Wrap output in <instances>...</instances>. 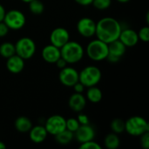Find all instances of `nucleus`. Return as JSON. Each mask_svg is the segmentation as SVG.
I'll return each instance as SVG.
<instances>
[{"label": "nucleus", "instance_id": "nucleus-1", "mask_svg": "<svg viewBox=\"0 0 149 149\" xmlns=\"http://www.w3.org/2000/svg\"><path fill=\"white\" fill-rule=\"evenodd\" d=\"M121 30V24L117 19L111 17H106L96 23L95 35L98 39L109 44L119 39Z\"/></svg>", "mask_w": 149, "mask_h": 149}, {"label": "nucleus", "instance_id": "nucleus-2", "mask_svg": "<svg viewBox=\"0 0 149 149\" xmlns=\"http://www.w3.org/2000/svg\"><path fill=\"white\" fill-rule=\"evenodd\" d=\"M60 49V56L67 64H75L84 57L83 46L76 41H68Z\"/></svg>", "mask_w": 149, "mask_h": 149}, {"label": "nucleus", "instance_id": "nucleus-3", "mask_svg": "<svg viewBox=\"0 0 149 149\" xmlns=\"http://www.w3.org/2000/svg\"><path fill=\"white\" fill-rule=\"evenodd\" d=\"M86 54L88 58L93 61H102L106 59L108 55V45L107 43L96 38L87 45Z\"/></svg>", "mask_w": 149, "mask_h": 149}, {"label": "nucleus", "instance_id": "nucleus-4", "mask_svg": "<svg viewBox=\"0 0 149 149\" xmlns=\"http://www.w3.org/2000/svg\"><path fill=\"white\" fill-rule=\"evenodd\" d=\"M102 77L101 71L99 67L89 65L85 67L79 72V81L85 86V87L93 86L99 84Z\"/></svg>", "mask_w": 149, "mask_h": 149}, {"label": "nucleus", "instance_id": "nucleus-5", "mask_svg": "<svg viewBox=\"0 0 149 149\" xmlns=\"http://www.w3.org/2000/svg\"><path fill=\"white\" fill-rule=\"evenodd\" d=\"M125 131L132 136H141L149 131L148 121L141 116L130 117L125 121Z\"/></svg>", "mask_w": 149, "mask_h": 149}, {"label": "nucleus", "instance_id": "nucleus-6", "mask_svg": "<svg viewBox=\"0 0 149 149\" xmlns=\"http://www.w3.org/2000/svg\"><path fill=\"white\" fill-rule=\"evenodd\" d=\"M15 45L16 54L21 57L23 59H30L32 58L36 52L35 42L28 37H23L19 38Z\"/></svg>", "mask_w": 149, "mask_h": 149}, {"label": "nucleus", "instance_id": "nucleus-7", "mask_svg": "<svg viewBox=\"0 0 149 149\" xmlns=\"http://www.w3.org/2000/svg\"><path fill=\"white\" fill-rule=\"evenodd\" d=\"M3 22L10 30H20L26 22L24 14L18 10H10L5 13Z\"/></svg>", "mask_w": 149, "mask_h": 149}, {"label": "nucleus", "instance_id": "nucleus-8", "mask_svg": "<svg viewBox=\"0 0 149 149\" xmlns=\"http://www.w3.org/2000/svg\"><path fill=\"white\" fill-rule=\"evenodd\" d=\"M45 127L49 134L55 136L65 129V119L58 114L52 115L46 120Z\"/></svg>", "mask_w": 149, "mask_h": 149}, {"label": "nucleus", "instance_id": "nucleus-9", "mask_svg": "<svg viewBox=\"0 0 149 149\" xmlns=\"http://www.w3.org/2000/svg\"><path fill=\"white\" fill-rule=\"evenodd\" d=\"M108 45V55L106 59L111 63H117L120 60L126 52L127 47L120 39H116L109 44Z\"/></svg>", "mask_w": 149, "mask_h": 149}, {"label": "nucleus", "instance_id": "nucleus-10", "mask_svg": "<svg viewBox=\"0 0 149 149\" xmlns=\"http://www.w3.org/2000/svg\"><path fill=\"white\" fill-rule=\"evenodd\" d=\"M59 81L65 86H73L79 81V72L70 66H65L60 70L58 74Z\"/></svg>", "mask_w": 149, "mask_h": 149}, {"label": "nucleus", "instance_id": "nucleus-11", "mask_svg": "<svg viewBox=\"0 0 149 149\" xmlns=\"http://www.w3.org/2000/svg\"><path fill=\"white\" fill-rule=\"evenodd\" d=\"M96 22L87 17L80 18L77 23V31L84 38H91L95 35Z\"/></svg>", "mask_w": 149, "mask_h": 149}, {"label": "nucleus", "instance_id": "nucleus-12", "mask_svg": "<svg viewBox=\"0 0 149 149\" xmlns=\"http://www.w3.org/2000/svg\"><path fill=\"white\" fill-rule=\"evenodd\" d=\"M70 39V34L65 28L63 27H57L55 28L50 35V41L51 44L61 48L65 43H67Z\"/></svg>", "mask_w": 149, "mask_h": 149}, {"label": "nucleus", "instance_id": "nucleus-13", "mask_svg": "<svg viewBox=\"0 0 149 149\" xmlns=\"http://www.w3.org/2000/svg\"><path fill=\"white\" fill-rule=\"evenodd\" d=\"M74 137L79 143L92 141L95 137V131L90 124L80 125L79 128L74 132Z\"/></svg>", "mask_w": 149, "mask_h": 149}, {"label": "nucleus", "instance_id": "nucleus-14", "mask_svg": "<svg viewBox=\"0 0 149 149\" xmlns=\"http://www.w3.org/2000/svg\"><path fill=\"white\" fill-rule=\"evenodd\" d=\"M119 39L123 43V45L127 47H134L139 42V37L138 33L130 28L122 29L119 37Z\"/></svg>", "mask_w": 149, "mask_h": 149}, {"label": "nucleus", "instance_id": "nucleus-15", "mask_svg": "<svg viewBox=\"0 0 149 149\" xmlns=\"http://www.w3.org/2000/svg\"><path fill=\"white\" fill-rule=\"evenodd\" d=\"M41 56L43 59L50 64H55L56 61L61 57L60 49L53 45H48L45 46L41 52Z\"/></svg>", "mask_w": 149, "mask_h": 149}, {"label": "nucleus", "instance_id": "nucleus-16", "mask_svg": "<svg viewBox=\"0 0 149 149\" xmlns=\"http://www.w3.org/2000/svg\"><path fill=\"white\" fill-rule=\"evenodd\" d=\"M6 68L10 72L13 74L20 73L24 68V59H23L18 55L14 54L7 58Z\"/></svg>", "mask_w": 149, "mask_h": 149}, {"label": "nucleus", "instance_id": "nucleus-17", "mask_svg": "<svg viewBox=\"0 0 149 149\" xmlns=\"http://www.w3.org/2000/svg\"><path fill=\"white\" fill-rule=\"evenodd\" d=\"M68 105L72 111L76 113H79L82 110H84V108L86 107V99L82 93H75L70 96L68 100Z\"/></svg>", "mask_w": 149, "mask_h": 149}, {"label": "nucleus", "instance_id": "nucleus-18", "mask_svg": "<svg viewBox=\"0 0 149 149\" xmlns=\"http://www.w3.org/2000/svg\"><path fill=\"white\" fill-rule=\"evenodd\" d=\"M30 139L34 143H42L48 135V133L45 126H35L31 128L29 131Z\"/></svg>", "mask_w": 149, "mask_h": 149}, {"label": "nucleus", "instance_id": "nucleus-19", "mask_svg": "<svg viewBox=\"0 0 149 149\" xmlns=\"http://www.w3.org/2000/svg\"><path fill=\"white\" fill-rule=\"evenodd\" d=\"M14 127L16 130L20 133H27L32 127V123L29 118L25 116H20L14 121Z\"/></svg>", "mask_w": 149, "mask_h": 149}, {"label": "nucleus", "instance_id": "nucleus-20", "mask_svg": "<svg viewBox=\"0 0 149 149\" xmlns=\"http://www.w3.org/2000/svg\"><path fill=\"white\" fill-rule=\"evenodd\" d=\"M87 92H86V98L87 100L92 102V103H99L101 101L102 97H103V93L102 91L97 87L96 86H90L87 87Z\"/></svg>", "mask_w": 149, "mask_h": 149}, {"label": "nucleus", "instance_id": "nucleus-21", "mask_svg": "<svg viewBox=\"0 0 149 149\" xmlns=\"http://www.w3.org/2000/svg\"><path fill=\"white\" fill-rule=\"evenodd\" d=\"M73 138H74L73 133L69 131V130H67V129H65L62 132H60V133H58V134L55 135L56 141L58 144H61V145H67V144H69L72 141Z\"/></svg>", "mask_w": 149, "mask_h": 149}, {"label": "nucleus", "instance_id": "nucleus-22", "mask_svg": "<svg viewBox=\"0 0 149 149\" xmlns=\"http://www.w3.org/2000/svg\"><path fill=\"white\" fill-rule=\"evenodd\" d=\"M104 144L105 147L108 149H117L120 147V141L117 134L111 133L107 134L104 139Z\"/></svg>", "mask_w": 149, "mask_h": 149}, {"label": "nucleus", "instance_id": "nucleus-23", "mask_svg": "<svg viewBox=\"0 0 149 149\" xmlns=\"http://www.w3.org/2000/svg\"><path fill=\"white\" fill-rule=\"evenodd\" d=\"M14 54H16L14 44L10 42H4L0 45V55L3 58H8Z\"/></svg>", "mask_w": 149, "mask_h": 149}, {"label": "nucleus", "instance_id": "nucleus-24", "mask_svg": "<svg viewBox=\"0 0 149 149\" xmlns=\"http://www.w3.org/2000/svg\"><path fill=\"white\" fill-rule=\"evenodd\" d=\"M29 3V10L35 15H40L45 10V5L40 0H31Z\"/></svg>", "mask_w": 149, "mask_h": 149}, {"label": "nucleus", "instance_id": "nucleus-25", "mask_svg": "<svg viewBox=\"0 0 149 149\" xmlns=\"http://www.w3.org/2000/svg\"><path fill=\"white\" fill-rule=\"evenodd\" d=\"M111 129L114 134H121L125 131V121L121 119L116 118L111 122Z\"/></svg>", "mask_w": 149, "mask_h": 149}, {"label": "nucleus", "instance_id": "nucleus-26", "mask_svg": "<svg viewBox=\"0 0 149 149\" xmlns=\"http://www.w3.org/2000/svg\"><path fill=\"white\" fill-rule=\"evenodd\" d=\"M111 3H112V0H93L92 3L93 7L100 10H104L108 9Z\"/></svg>", "mask_w": 149, "mask_h": 149}, {"label": "nucleus", "instance_id": "nucleus-27", "mask_svg": "<svg viewBox=\"0 0 149 149\" xmlns=\"http://www.w3.org/2000/svg\"><path fill=\"white\" fill-rule=\"evenodd\" d=\"M79 126L80 125H79L78 120L75 118H69V119L65 120V129L72 132L73 134L79 128Z\"/></svg>", "mask_w": 149, "mask_h": 149}, {"label": "nucleus", "instance_id": "nucleus-28", "mask_svg": "<svg viewBox=\"0 0 149 149\" xmlns=\"http://www.w3.org/2000/svg\"><path fill=\"white\" fill-rule=\"evenodd\" d=\"M138 33L139 40H141L143 42H148L149 41V27L144 26L140 29Z\"/></svg>", "mask_w": 149, "mask_h": 149}, {"label": "nucleus", "instance_id": "nucleus-29", "mask_svg": "<svg viewBox=\"0 0 149 149\" xmlns=\"http://www.w3.org/2000/svg\"><path fill=\"white\" fill-rule=\"evenodd\" d=\"M79 148L81 149H101V146L97 142L93 141V140L80 143Z\"/></svg>", "mask_w": 149, "mask_h": 149}, {"label": "nucleus", "instance_id": "nucleus-30", "mask_svg": "<svg viewBox=\"0 0 149 149\" xmlns=\"http://www.w3.org/2000/svg\"><path fill=\"white\" fill-rule=\"evenodd\" d=\"M141 146L144 149L149 148V131L141 135Z\"/></svg>", "mask_w": 149, "mask_h": 149}, {"label": "nucleus", "instance_id": "nucleus-31", "mask_svg": "<svg viewBox=\"0 0 149 149\" xmlns=\"http://www.w3.org/2000/svg\"><path fill=\"white\" fill-rule=\"evenodd\" d=\"M9 27L5 24L3 21L0 22V38L5 37L9 32Z\"/></svg>", "mask_w": 149, "mask_h": 149}, {"label": "nucleus", "instance_id": "nucleus-32", "mask_svg": "<svg viewBox=\"0 0 149 149\" xmlns=\"http://www.w3.org/2000/svg\"><path fill=\"white\" fill-rule=\"evenodd\" d=\"M77 120L79 123V125H86L89 124V118L87 115L84 114V113H80L78 115Z\"/></svg>", "mask_w": 149, "mask_h": 149}, {"label": "nucleus", "instance_id": "nucleus-33", "mask_svg": "<svg viewBox=\"0 0 149 149\" xmlns=\"http://www.w3.org/2000/svg\"><path fill=\"white\" fill-rule=\"evenodd\" d=\"M85 86L83 84H81L79 81H78L74 86H73V89L75 91V93H82L84 91H85Z\"/></svg>", "mask_w": 149, "mask_h": 149}, {"label": "nucleus", "instance_id": "nucleus-34", "mask_svg": "<svg viewBox=\"0 0 149 149\" xmlns=\"http://www.w3.org/2000/svg\"><path fill=\"white\" fill-rule=\"evenodd\" d=\"M55 64H56L57 67L59 68V69H62V68H64V67H65V66L67 65V63L65 62V60L64 58H62L61 57L56 61Z\"/></svg>", "mask_w": 149, "mask_h": 149}, {"label": "nucleus", "instance_id": "nucleus-35", "mask_svg": "<svg viewBox=\"0 0 149 149\" xmlns=\"http://www.w3.org/2000/svg\"><path fill=\"white\" fill-rule=\"evenodd\" d=\"M77 3H79V5L82 6H88L91 5L93 0H74Z\"/></svg>", "mask_w": 149, "mask_h": 149}, {"label": "nucleus", "instance_id": "nucleus-36", "mask_svg": "<svg viewBox=\"0 0 149 149\" xmlns=\"http://www.w3.org/2000/svg\"><path fill=\"white\" fill-rule=\"evenodd\" d=\"M5 13H6V11H5L4 7L0 3V22L3 21V18H4Z\"/></svg>", "mask_w": 149, "mask_h": 149}, {"label": "nucleus", "instance_id": "nucleus-37", "mask_svg": "<svg viewBox=\"0 0 149 149\" xmlns=\"http://www.w3.org/2000/svg\"><path fill=\"white\" fill-rule=\"evenodd\" d=\"M6 148V145L3 142V141H0V149H5Z\"/></svg>", "mask_w": 149, "mask_h": 149}, {"label": "nucleus", "instance_id": "nucleus-38", "mask_svg": "<svg viewBox=\"0 0 149 149\" xmlns=\"http://www.w3.org/2000/svg\"><path fill=\"white\" fill-rule=\"evenodd\" d=\"M116 1L119 3H128L130 0H116Z\"/></svg>", "mask_w": 149, "mask_h": 149}, {"label": "nucleus", "instance_id": "nucleus-39", "mask_svg": "<svg viewBox=\"0 0 149 149\" xmlns=\"http://www.w3.org/2000/svg\"><path fill=\"white\" fill-rule=\"evenodd\" d=\"M21 1H22V2H24V3H30L31 0H21Z\"/></svg>", "mask_w": 149, "mask_h": 149}]
</instances>
